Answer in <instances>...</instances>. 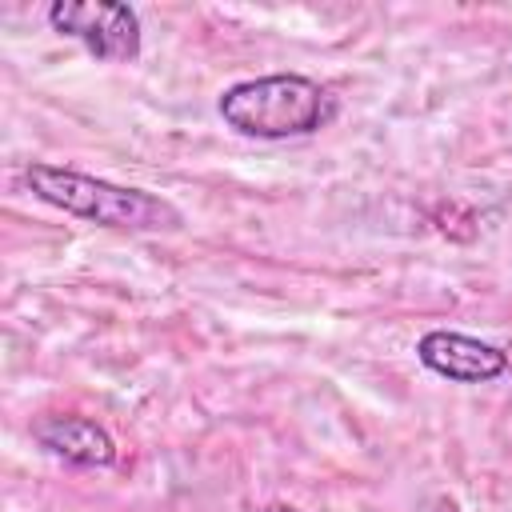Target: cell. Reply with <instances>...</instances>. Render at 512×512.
Here are the masks:
<instances>
[{"label":"cell","instance_id":"6da1fadb","mask_svg":"<svg viewBox=\"0 0 512 512\" xmlns=\"http://www.w3.org/2000/svg\"><path fill=\"white\" fill-rule=\"evenodd\" d=\"M24 184L32 188L36 200L100 224V228H124V232H176L184 224V212L144 188H124L76 168H60V164H28L24 168Z\"/></svg>","mask_w":512,"mask_h":512},{"label":"cell","instance_id":"7a4b0ae2","mask_svg":"<svg viewBox=\"0 0 512 512\" xmlns=\"http://www.w3.org/2000/svg\"><path fill=\"white\" fill-rule=\"evenodd\" d=\"M216 112L240 136L296 140L336 120V96L300 72H272V76H256L224 88L216 100Z\"/></svg>","mask_w":512,"mask_h":512},{"label":"cell","instance_id":"3957f363","mask_svg":"<svg viewBox=\"0 0 512 512\" xmlns=\"http://www.w3.org/2000/svg\"><path fill=\"white\" fill-rule=\"evenodd\" d=\"M48 24L84 44L96 60L132 64L140 56V16L132 4L116 0H56L48 8Z\"/></svg>","mask_w":512,"mask_h":512},{"label":"cell","instance_id":"277c9868","mask_svg":"<svg viewBox=\"0 0 512 512\" xmlns=\"http://www.w3.org/2000/svg\"><path fill=\"white\" fill-rule=\"evenodd\" d=\"M416 360L452 384H488L508 372V352L464 332L432 328L416 340Z\"/></svg>","mask_w":512,"mask_h":512},{"label":"cell","instance_id":"5b68a950","mask_svg":"<svg viewBox=\"0 0 512 512\" xmlns=\"http://www.w3.org/2000/svg\"><path fill=\"white\" fill-rule=\"evenodd\" d=\"M32 440L40 448H48L56 460L76 464V468H108V464H116L112 436L88 416H72V412L40 416L32 424Z\"/></svg>","mask_w":512,"mask_h":512}]
</instances>
